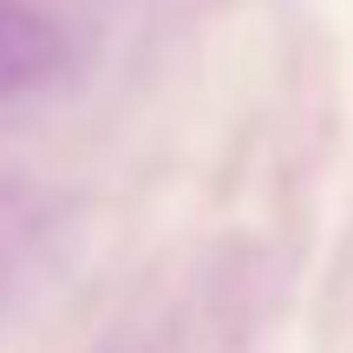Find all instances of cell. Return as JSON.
Here are the masks:
<instances>
[{"label": "cell", "mask_w": 353, "mask_h": 353, "mask_svg": "<svg viewBox=\"0 0 353 353\" xmlns=\"http://www.w3.org/2000/svg\"><path fill=\"white\" fill-rule=\"evenodd\" d=\"M65 72V33L26 0H0V105L52 85Z\"/></svg>", "instance_id": "6da1fadb"}]
</instances>
